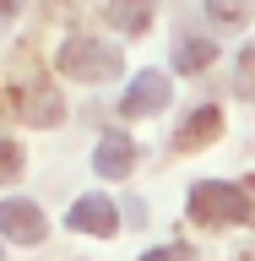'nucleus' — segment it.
<instances>
[{
  "instance_id": "1",
  "label": "nucleus",
  "mask_w": 255,
  "mask_h": 261,
  "mask_svg": "<svg viewBox=\"0 0 255 261\" xmlns=\"http://www.w3.org/2000/svg\"><path fill=\"white\" fill-rule=\"evenodd\" d=\"M190 212L201 223H244L255 212V201L250 191L228 185V179H201V185H190Z\"/></svg>"
},
{
  "instance_id": "2",
  "label": "nucleus",
  "mask_w": 255,
  "mask_h": 261,
  "mask_svg": "<svg viewBox=\"0 0 255 261\" xmlns=\"http://www.w3.org/2000/svg\"><path fill=\"white\" fill-rule=\"evenodd\" d=\"M54 65H60V76H71V82H103V76L120 71V55L103 49L98 38H65Z\"/></svg>"
},
{
  "instance_id": "3",
  "label": "nucleus",
  "mask_w": 255,
  "mask_h": 261,
  "mask_svg": "<svg viewBox=\"0 0 255 261\" xmlns=\"http://www.w3.org/2000/svg\"><path fill=\"white\" fill-rule=\"evenodd\" d=\"M65 223L76 228V234H114V228H120V207H114L103 191H93V196H76V201H71Z\"/></svg>"
},
{
  "instance_id": "4",
  "label": "nucleus",
  "mask_w": 255,
  "mask_h": 261,
  "mask_svg": "<svg viewBox=\"0 0 255 261\" xmlns=\"http://www.w3.org/2000/svg\"><path fill=\"white\" fill-rule=\"evenodd\" d=\"M0 234H6V240H16V245H38L49 234L44 228V212L33 207V201H0Z\"/></svg>"
},
{
  "instance_id": "5",
  "label": "nucleus",
  "mask_w": 255,
  "mask_h": 261,
  "mask_svg": "<svg viewBox=\"0 0 255 261\" xmlns=\"http://www.w3.org/2000/svg\"><path fill=\"white\" fill-rule=\"evenodd\" d=\"M93 169L103 179H125L130 169H136V142H130L125 130H103V142H98V152H93Z\"/></svg>"
},
{
  "instance_id": "6",
  "label": "nucleus",
  "mask_w": 255,
  "mask_h": 261,
  "mask_svg": "<svg viewBox=\"0 0 255 261\" xmlns=\"http://www.w3.org/2000/svg\"><path fill=\"white\" fill-rule=\"evenodd\" d=\"M163 103H168V76L163 71H141V76L130 82V93L120 98V114L136 120V114H158Z\"/></svg>"
},
{
  "instance_id": "7",
  "label": "nucleus",
  "mask_w": 255,
  "mask_h": 261,
  "mask_svg": "<svg viewBox=\"0 0 255 261\" xmlns=\"http://www.w3.org/2000/svg\"><path fill=\"white\" fill-rule=\"evenodd\" d=\"M103 16H109V28H120V33H141L147 22H152V0H109Z\"/></svg>"
},
{
  "instance_id": "8",
  "label": "nucleus",
  "mask_w": 255,
  "mask_h": 261,
  "mask_svg": "<svg viewBox=\"0 0 255 261\" xmlns=\"http://www.w3.org/2000/svg\"><path fill=\"white\" fill-rule=\"evenodd\" d=\"M217 125H223V114L212 109H195L190 120H185V125H179V147H201V142H212V136H217Z\"/></svg>"
},
{
  "instance_id": "9",
  "label": "nucleus",
  "mask_w": 255,
  "mask_h": 261,
  "mask_svg": "<svg viewBox=\"0 0 255 261\" xmlns=\"http://www.w3.org/2000/svg\"><path fill=\"white\" fill-rule=\"evenodd\" d=\"M212 55H217L212 38H179L174 44V71H201V65H212Z\"/></svg>"
},
{
  "instance_id": "10",
  "label": "nucleus",
  "mask_w": 255,
  "mask_h": 261,
  "mask_svg": "<svg viewBox=\"0 0 255 261\" xmlns=\"http://www.w3.org/2000/svg\"><path fill=\"white\" fill-rule=\"evenodd\" d=\"M234 82H239L244 98H255V44H244L239 55H234Z\"/></svg>"
},
{
  "instance_id": "11",
  "label": "nucleus",
  "mask_w": 255,
  "mask_h": 261,
  "mask_svg": "<svg viewBox=\"0 0 255 261\" xmlns=\"http://www.w3.org/2000/svg\"><path fill=\"white\" fill-rule=\"evenodd\" d=\"M212 22H244V0H207Z\"/></svg>"
},
{
  "instance_id": "12",
  "label": "nucleus",
  "mask_w": 255,
  "mask_h": 261,
  "mask_svg": "<svg viewBox=\"0 0 255 261\" xmlns=\"http://www.w3.org/2000/svg\"><path fill=\"white\" fill-rule=\"evenodd\" d=\"M16 169H22V147H16V142H0V185H6Z\"/></svg>"
},
{
  "instance_id": "13",
  "label": "nucleus",
  "mask_w": 255,
  "mask_h": 261,
  "mask_svg": "<svg viewBox=\"0 0 255 261\" xmlns=\"http://www.w3.org/2000/svg\"><path fill=\"white\" fill-rule=\"evenodd\" d=\"M141 261H195L185 245H163V250H152V256H141Z\"/></svg>"
},
{
  "instance_id": "14",
  "label": "nucleus",
  "mask_w": 255,
  "mask_h": 261,
  "mask_svg": "<svg viewBox=\"0 0 255 261\" xmlns=\"http://www.w3.org/2000/svg\"><path fill=\"white\" fill-rule=\"evenodd\" d=\"M16 6H22V0H0V16H11V11H16Z\"/></svg>"
},
{
  "instance_id": "15",
  "label": "nucleus",
  "mask_w": 255,
  "mask_h": 261,
  "mask_svg": "<svg viewBox=\"0 0 255 261\" xmlns=\"http://www.w3.org/2000/svg\"><path fill=\"white\" fill-rule=\"evenodd\" d=\"M250 191H255V179H250Z\"/></svg>"
}]
</instances>
